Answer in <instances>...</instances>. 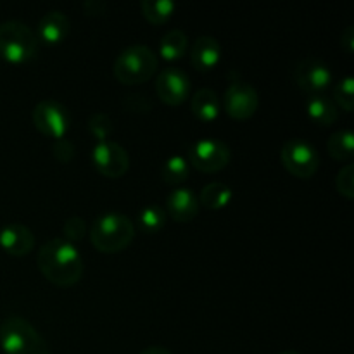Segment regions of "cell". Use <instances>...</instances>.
I'll list each match as a JSON object with an SVG mask.
<instances>
[{
    "instance_id": "obj_23",
    "label": "cell",
    "mask_w": 354,
    "mask_h": 354,
    "mask_svg": "<svg viewBox=\"0 0 354 354\" xmlns=\"http://www.w3.org/2000/svg\"><path fill=\"white\" fill-rule=\"evenodd\" d=\"M190 176V165L183 156H171L166 159L161 169V178L166 185H182Z\"/></svg>"
},
{
    "instance_id": "obj_13",
    "label": "cell",
    "mask_w": 354,
    "mask_h": 354,
    "mask_svg": "<svg viewBox=\"0 0 354 354\" xmlns=\"http://www.w3.org/2000/svg\"><path fill=\"white\" fill-rule=\"evenodd\" d=\"M199 197L192 189H187V187L175 189L173 192H169L168 199H166V211H168L169 218L175 220L176 223L194 221L199 214Z\"/></svg>"
},
{
    "instance_id": "obj_20",
    "label": "cell",
    "mask_w": 354,
    "mask_h": 354,
    "mask_svg": "<svg viewBox=\"0 0 354 354\" xmlns=\"http://www.w3.org/2000/svg\"><path fill=\"white\" fill-rule=\"evenodd\" d=\"M189 48V38L182 30H171L162 35L159 41V55L168 62H175L183 59Z\"/></svg>"
},
{
    "instance_id": "obj_24",
    "label": "cell",
    "mask_w": 354,
    "mask_h": 354,
    "mask_svg": "<svg viewBox=\"0 0 354 354\" xmlns=\"http://www.w3.org/2000/svg\"><path fill=\"white\" fill-rule=\"evenodd\" d=\"M138 227L144 234L154 235L161 232L166 225V211L159 206H145L138 213Z\"/></svg>"
},
{
    "instance_id": "obj_11",
    "label": "cell",
    "mask_w": 354,
    "mask_h": 354,
    "mask_svg": "<svg viewBox=\"0 0 354 354\" xmlns=\"http://www.w3.org/2000/svg\"><path fill=\"white\" fill-rule=\"evenodd\" d=\"M294 82L308 95H320L330 86L332 71L320 59L308 57L294 69Z\"/></svg>"
},
{
    "instance_id": "obj_5",
    "label": "cell",
    "mask_w": 354,
    "mask_h": 354,
    "mask_svg": "<svg viewBox=\"0 0 354 354\" xmlns=\"http://www.w3.org/2000/svg\"><path fill=\"white\" fill-rule=\"evenodd\" d=\"M3 354H50L47 341L28 320L9 317L0 327Z\"/></svg>"
},
{
    "instance_id": "obj_1",
    "label": "cell",
    "mask_w": 354,
    "mask_h": 354,
    "mask_svg": "<svg viewBox=\"0 0 354 354\" xmlns=\"http://www.w3.org/2000/svg\"><path fill=\"white\" fill-rule=\"evenodd\" d=\"M38 270L45 280L57 287H73L83 277V258L75 244L55 237L38 251Z\"/></svg>"
},
{
    "instance_id": "obj_7",
    "label": "cell",
    "mask_w": 354,
    "mask_h": 354,
    "mask_svg": "<svg viewBox=\"0 0 354 354\" xmlns=\"http://www.w3.org/2000/svg\"><path fill=\"white\" fill-rule=\"evenodd\" d=\"M31 120H33L35 128L44 137L52 138L54 142L66 138L69 131V124H71L68 109L61 102L52 99H45L38 102L35 106L33 113H31Z\"/></svg>"
},
{
    "instance_id": "obj_9",
    "label": "cell",
    "mask_w": 354,
    "mask_h": 354,
    "mask_svg": "<svg viewBox=\"0 0 354 354\" xmlns=\"http://www.w3.org/2000/svg\"><path fill=\"white\" fill-rule=\"evenodd\" d=\"M90 159H92L93 168L111 180L121 178L130 169V156L127 149L114 140L95 142Z\"/></svg>"
},
{
    "instance_id": "obj_19",
    "label": "cell",
    "mask_w": 354,
    "mask_h": 354,
    "mask_svg": "<svg viewBox=\"0 0 354 354\" xmlns=\"http://www.w3.org/2000/svg\"><path fill=\"white\" fill-rule=\"evenodd\" d=\"M199 204L204 206L209 211H220L225 209L228 204L232 203V197H234V190L228 185L221 182H213L207 183L203 190H201L199 196Z\"/></svg>"
},
{
    "instance_id": "obj_17",
    "label": "cell",
    "mask_w": 354,
    "mask_h": 354,
    "mask_svg": "<svg viewBox=\"0 0 354 354\" xmlns=\"http://www.w3.org/2000/svg\"><path fill=\"white\" fill-rule=\"evenodd\" d=\"M190 109H192L196 120H199L201 123H213L220 118V99H218L214 90L201 88L190 100Z\"/></svg>"
},
{
    "instance_id": "obj_32",
    "label": "cell",
    "mask_w": 354,
    "mask_h": 354,
    "mask_svg": "<svg viewBox=\"0 0 354 354\" xmlns=\"http://www.w3.org/2000/svg\"><path fill=\"white\" fill-rule=\"evenodd\" d=\"M279 354H299V353H296V351H283V353H279Z\"/></svg>"
},
{
    "instance_id": "obj_12",
    "label": "cell",
    "mask_w": 354,
    "mask_h": 354,
    "mask_svg": "<svg viewBox=\"0 0 354 354\" xmlns=\"http://www.w3.org/2000/svg\"><path fill=\"white\" fill-rule=\"evenodd\" d=\"M156 93L166 106H180L190 95V78L183 69L166 68L156 80Z\"/></svg>"
},
{
    "instance_id": "obj_10",
    "label": "cell",
    "mask_w": 354,
    "mask_h": 354,
    "mask_svg": "<svg viewBox=\"0 0 354 354\" xmlns=\"http://www.w3.org/2000/svg\"><path fill=\"white\" fill-rule=\"evenodd\" d=\"M259 107V95L251 83L234 82L223 95V109L232 120H251Z\"/></svg>"
},
{
    "instance_id": "obj_2",
    "label": "cell",
    "mask_w": 354,
    "mask_h": 354,
    "mask_svg": "<svg viewBox=\"0 0 354 354\" xmlns=\"http://www.w3.org/2000/svg\"><path fill=\"white\" fill-rule=\"evenodd\" d=\"M135 239V225L127 214L107 213L97 218L90 228V242L104 254L124 251Z\"/></svg>"
},
{
    "instance_id": "obj_28",
    "label": "cell",
    "mask_w": 354,
    "mask_h": 354,
    "mask_svg": "<svg viewBox=\"0 0 354 354\" xmlns=\"http://www.w3.org/2000/svg\"><path fill=\"white\" fill-rule=\"evenodd\" d=\"M62 235H64L62 239L68 242H71V244L83 241V237L86 235L85 220H83V218H78V216H73V218H69V220H66V223L62 225Z\"/></svg>"
},
{
    "instance_id": "obj_26",
    "label": "cell",
    "mask_w": 354,
    "mask_h": 354,
    "mask_svg": "<svg viewBox=\"0 0 354 354\" xmlns=\"http://www.w3.org/2000/svg\"><path fill=\"white\" fill-rule=\"evenodd\" d=\"M88 131L95 142L109 140L111 133H113V120L104 113H95L88 120Z\"/></svg>"
},
{
    "instance_id": "obj_18",
    "label": "cell",
    "mask_w": 354,
    "mask_h": 354,
    "mask_svg": "<svg viewBox=\"0 0 354 354\" xmlns=\"http://www.w3.org/2000/svg\"><path fill=\"white\" fill-rule=\"evenodd\" d=\"M306 114L318 127H330L337 121L339 109L332 99H328L325 93H320V95H308Z\"/></svg>"
},
{
    "instance_id": "obj_6",
    "label": "cell",
    "mask_w": 354,
    "mask_h": 354,
    "mask_svg": "<svg viewBox=\"0 0 354 354\" xmlns=\"http://www.w3.org/2000/svg\"><path fill=\"white\" fill-rule=\"evenodd\" d=\"M280 159L287 171L301 180H310L320 168V156L315 145L304 138H290L283 144Z\"/></svg>"
},
{
    "instance_id": "obj_14",
    "label": "cell",
    "mask_w": 354,
    "mask_h": 354,
    "mask_svg": "<svg viewBox=\"0 0 354 354\" xmlns=\"http://www.w3.org/2000/svg\"><path fill=\"white\" fill-rule=\"evenodd\" d=\"M35 248V235L26 225L9 223L0 230V249L14 258L28 256Z\"/></svg>"
},
{
    "instance_id": "obj_27",
    "label": "cell",
    "mask_w": 354,
    "mask_h": 354,
    "mask_svg": "<svg viewBox=\"0 0 354 354\" xmlns=\"http://www.w3.org/2000/svg\"><path fill=\"white\" fill-rule=\"evenodd\" d=\"M335 189L344 199H354V165L348 162L335 176Z\"/></svg>"
},
{
    "instance_id": "obj_15",
    "label": "cell",
    "mask_w": 354,
    "mask_h": 354,
    "mask_svg": "<svg viewBox=\"0 0 354 354\" xmlns=\"http://www.w3.org/2000/svg\"><path fill=\"white\" fill-rule=\"evenodd\" d=\"M71 23L61 10H48L40 17L37 26V38L45 45H59L68 38Z\"/></svg>"
},
{
    "instance_id": "obj_22",
    "label": "cell",
    "mask_w": 354,
    "mask_h": 354,
    "mask_svg": "<svg viewBox=\"0 0 354 354\" xmlns=\"http://www.w3.org/2000/svg\"><path fill=\"white\" fill-rule=\"evenodd\" d=\"M328 156L335 161H349L354 156V135L351 130H341L327 140Z\"/></svg>"
},
{
    "instance_id": "obj_3",
    "label": "cell",
    "mask_w": 354,
    "mask_h": 354,
    "mask_svg": "<svg viewBox=\"0 0 354 354\" xmlns=\"http://www.w3.org/2000/svg\"><path fill=\"white\" fill-rule=\"evenodd\" d=\"M159 57L147 45H131L116 57L113 66L114 78L123 85H140L156 75Z\"/></svg>"
},
{
    "instance_id": "obj_8",
    "label": "cell",
    "mask_w": 354,
    "mask_h": 354,
    "mask_svg": "<svg viewBox=\"0 0 354 354\" xmlns=\"http://www.w3.org/2000/svg\"><path fill=\"white\" fill-rule=\"evenodd\" d=\"M187 161L197 171L213 175L227 168L228 162L232 161V151L225 142L216 138H203L190 147Z\"/></svg>"
},
{
    "instance_id": "obj_31",
    "label": "cell",
    "mask_w": 354,
    "mask_h": 354,
    "mask_svg": "<svg viewBox=\"0 0 354 354\" xmlns=\"http://www.w3.org/2000/svg\"><path fill=\"white\" fill-rule=\"evenodd\" d=\"M138 354H171V353H169L168 349L159 348V346H154V348H147V349H144V351L138 353Z\"/></svg>"
},
{
    "instance_id": "obj_30",
    "label": "cell",
    "mask_w": 354,
    "mask_h": 354,
    "mask_svg": "<svg viewBox=\"0 0 354 354\" xmlns=\"http://www.w3.org/2000/svg\"><path fill=\"white\" fill-rule=\"evenodd\" d=\"M341 47L344 48L346 54L351 55L354 52V28L348 26L341 33Z\"/></svg>"
},
{
    "instance_id": "obj_29",
    "label": "cell",
    "mask_w": 354,
    "mask_h": 354,
    "mask_svg": "<svg viewBox=\"0 0 354 354\" xmlns=\"http://www.w3.org/2000/svg\"><path fill=\"white\" fill-rule=\"evenodd\" d=\"M52 154L59 162H69L75 158V145L68 140V138H61V140L54 142L52 147Z\"/></svg>"
},
{
    "instance_id": "obj_25",
    "label": "cell",
    "mask_w": 354,
    "mask_h": 354,
    "mask_svg": "<svg viewBox=\"0 0 354 354\" xmlns=\"http://www.w3.org/2000/svg\"><path fill=\"white\" fill-rule=\"evenodd\" d=\"M334 100L332 102L341 107L346 113H353L354 111V80L353 76H346L341 82L335 83L334 90H332Z\"/></svg>"
},
{
    "instance_id": "obj_4",
    "label": "cell",
    "mask_w": 354,
    "mask_h": 354,
    "mask_svg": "<svg viewBox=\"0 0 354 354\" xmlns=\"http://www.w3.org/2000/svg\"><path fill=\"white\" fill-rule=\"evenodd\" d=\"M38 54V38L28 24L7 21L0 24V59L9 64H26Z\"/></svg>"
},
{
    "instance_id": "obj_21",
    "label": "cell",
    "mask_w": 354,
    "mask_h": 354,
    "mask_svg": "<svg viewBox=\"0 0 354 354\" xmlns=\"http://www.w3.org/2000/svg\"><path fill=\"white\" fill-rule=\"evenodd\" d=\"M142 16L152 26H161L168 23L176 10V3L171 0H144L140 3Z\"/></svg>"
},
{
    "instance_id": "obj_16",
    "label": "cell",
    "mask_w": 354,
    "mask_h": 354,
    "mask_svg": "<svg viewBox=\"0 0 354 354\" xmlns=\"http://www.w3.org/2000/svg\"><path fill=\"white\" fill-rule=\"evenodd\" d=\"M221 61V45L213 37H199L190 48V62L201 73L213 71Z\"/></svg>"
}]
</instances>
